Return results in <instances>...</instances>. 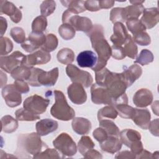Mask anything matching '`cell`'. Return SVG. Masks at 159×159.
<instances>
[{
    "label": "cell",
    "mask_w": 159,
    "mask_h": 159,
    "mask_svg": "<svg viewBox=\"0 0 159 159\" xmlns=\"http://www.w3.org/2000/svg\"><path fill=\"white\" fill-rule=\"evenodd\" d=\"M1 94L7 106L10 107H16L22 102L20 93L17 90L14 84L4 86L2 88Z\"/></svg>",
    "instance_id": "10"
},
{
    "label": "cell",
    "mask_w": 159,
    "mask_h": 159,
    "mask_svg": "<svg viewBox=\"0 0 159 159\" xmlns=\"http://www.w3.org/2000/svg\"><path fill=\"white\" fill-rule=\"evenodd\" d=\"M40 13L42 16L47 17L51 15L55 10L56 2L53 0L44 1L40 5Z\"/></svg>",
    "instance_id": "45"
},
{
    "label": "cell",
    "mask_w": 159,
    "mask_h": 159,
    "mask_svg": "<svg viewBox=\"0 0 159 159\" xmlns=\"http://www.w3.org/2000/svg\"><path fill=\"white\" fill-rule=\"evenodd\" d=\"M124 50L125 55L132 59H134L138 53L137 46L133 40L132 37L130 35H129L124 43Z\"/></svg>",
    "instance_id": "37"
},
{
    "label": "cell",
    "mask_w": 159,
    "mask_h": 159,
    "mask_svg": "<svg viewBox=\"0 0 159 159\" xmlns=\"http://www.w3.org/2000/svg\"><path fill=\"white\" fill-rule=\"evenodd\" d=\"M15 115L16 119L20 121H34L40 119L39 115L35 114L24 108L17 109L15 112Z\"/></svg>",
    "instance_id": "36"
},
{
    "label": "cell",
    "mask_w": 159,
    "mask_h": 159,
    "mask_svg": "<svg viewBox=\"0 0 159 159\" xmlns=\"http://www.w3.org/2000/svg\"><path fill=\"white\" fill-rule=\"evenodd\" d=\"M58 44V40L57 36L53 34H48L46 35L45 42L40 48L47 53H50L57 48Z\"/></svg>",
    "instance_id": "39"
},
{
    "label": "cell",
    "mask_w": 159,
    "mask_h": 159,
    "mask_svg": "<svg viewBox=\"0 0 159 159\" xmlns=\"http://www.w3.org/2000/svg\"><path fill=\"white\" fill-rule=\"evenodd\" d=\"M104 87L108 90L112 98V100L124 94L127 88L122 78L121 73L111 71L107 76Z\"/></svg>",
    "instance_id": "5"
},
{
    "label": "cell",
    "mask_w": 159,
    "mask_h": 159,
    "mask_svg": "<svg viewBox=\"0 0 159 159\" xmlns=\"http://www.w3.org/2000/svg\"><path fill=\"white\" fill-rule=\"evenodd\" d=\"M144 7L142 4L130 5L124 8L125 16L126 20L130 19H138L142 14Z\"/></svg>",
    "instance_id": "33"
},
{
    "label": "cell",
    "mask_w": 159,
    "mask_h": 159,
    "mask_svg": "<svg viewBox=\"0 0 159 159\" xmlns=\"http://www.w3.org/2000/svg\"><path fill=\"white\" fill-rule=\"evenodd\" d=\"M153 60L154 56L152 52L148 49H143L134 61V63L144 66L152 63Z\"/></svg>",
    "instance_id": "40"
},
{
    "label": "cell",
    "mask_w": 159,
    "mask_h": 159,
    "mask_svg": "<svg viewBox=\"0 0 159 159\" xmlns=\"http://www.w3.org/2000/svg\"><path fill=\"white\" fill-rule=\"evenodd\" d=\"M158 123L159 120L158 119H155L152 120L150 122V125L148 126L149 130L152 133V134L154 136L158 137Z\"/></svg>",
    "instance_id": "55"
},
{
    "label": "cell",
    "mask_w": 159,
    "mask_h": 159,
    "mask_svg": "<svg viewBox=\"0 0 159 159\" xmlns=\"http://www.w3.org/2000/svg\"><path fill=\"white\" fill-rule=\"evenodd\" d=\"M122 142L117 137L108 136L103 142L99 143L101 149L107 153H114L119 151L122 147Z\"/></svg>",
    "instance_id": "24"
},
{
    "label": "cell",
    "mask_w": 159,
    "mask_h": 159,
    "mask_svg": "<svg viewBox=\"0 0 159 159\" xmlns=\"http://www.w3.org/2000/svg\"><path fill=\"white\" fill-rule=\"evenodd\" d=\"M63 24H68L75 30L81 31L87 34L93 28V25L90 19L86 17L79 16L69 9L66 10L62 14Z\"/></svg>",
    "instance_id": "4"
},
{
    "label": "cell",
    "mask_w": 159,
    "mask_h": 159,
    "mask_svg": "<svg viewBox=\"0 0 159 159\" xmlns=\"http://www.w3.org/2000/svg\"><path fill=\"white\" fill-rule=\"evenodd\" d=\"M135 158H153V153L143 149L141 153L136 156Z\"/></svg>",
    "instance_id": "60"
},
{
    "label": "cell",
    "mask_w": 159,
    "mask_h": 159,
    "mask_svg": "<svg viewBox=\"0 0 159 159\" xmlns=\"http://www.w3.org/2000/svg\"><path fill=\"white\" fill-rule=\"evenodd\" d=\"M116 158H127V159H132L135 158V156L131 153L130 151L124 150L120 152H119L116 156Z\"/></svg>",
    "instance_id": "57"
},
{
    "label": "cell",
    "mask_w": 159,
    "mask_h": 159,
    "mask_svg": "<svg viewBox=\"0 0 159 159\" xmlns=\"http://www.w3.org/2000/svg\"><path fill=\"white\" fill-rule=\"evenodd\" d=\"M13 49V43L6 37H0V55L3 56L9 53Z\"/></svg>",
    "instance_id": "47"
},
{
    "label": "cell",
    "mask_w": 159,
    "mask_h": 159,
    "mask_svg": "<svg viewBox=\"0 0 159 159\" xmlns=\"http://www.w3.org/2000/svg\"><path fill=\"white\" fill-rule=\"evenodd\" d=\"M59 75L58 68L56 67L48 71L42 70L37 76V82L40 86H52L56 83Z\"/></svg>",
    "instance_id": "19"
},
{
    "label": "cell",
    "mask_w": 159,
    "mask_h": 159,
    "mask_svg": "<svg viewBox=\"0 0 159 159\" xmlns=\"http://www.w3.org/2000/svg\"><path fill=\"white\" fill-rule=\"evenodd\" d=\"M10 35L12 39L17 43H22L25 42V33L24 29L19 27H15L11 29Z\"/></svg>",
    "instance_id": "46"
},
{
    "label": "cell",
    "mask_w": 159,
    "mask_h": 159,
    "mask_svg": "<svg viewBox=\"0 0 159 159\" xmlns=\"http://www.w3.org/2000/svg\"><path fill=\"white\" fill-rule=\"evenodd\" d=\"M97 56L91 50L80 52L76 58L78 65L81 68H93L97 62Z\"/></svg>",
    "instance_id": "23"
},
{
    "label": "cell",
    "mask_w": 159,
    "mask_h": 159,
    "mask_svg": "<svg viewBox=\"0 0 159 159\" xmlns=\"http://www.w3.org/2000/svg\"><path fill=\"white\" fill-rule=\"evenodd\" d=\"M42 70L38 68L31 67V75L30 78L27 81V83L34 87H39V84L37 82V76Z\"/></svg>",
    "instance_id": "50"
},
{
    "label": "cell",
    "mask_w": 159,
    "mask_h": 159,
    "mask_svg": "<svg viewBox=\"0 0 159 159\" xmlns=\"http://www.w3.org/2000/svg\"><path fill=\"white\" fill-rule=\"evenodd\" d=\"M153 158H158V152L157 151L153 153Z\"/></svg>",
    "instance_id": "64"
},
{
    "label": "cell",
    "mask_w": 159,
    "mask_h": 159,
    "mask_svg": "<svg viewBox=\"0 0 159 159\" xmlns=\"http://www.w3.org/2000/svg\"><path fill=\"white\" fill-rule=\"evenodd\" d=\"M0 13L10 17L14 23H19L22 19V12L12 2L6 0L0 1Z\"/></svg>",
    "instance_id": "14"
},
{
    "label": "cell",
    "mask_w": 159,
    "mask_h": 159,
    "mask_svg": "<svg viewBox=\"0 0 159 159\" xmlns=\"http://www.w3.org/2000/svg\"><path fill=\"white\" fill-rule=\"evenodd\" d=\"M119 137H120L122 143L129 148L133 143L137 140H140L141 139L140 134L138 131L132 129L122 130L119 133Z\"/></svg>",
    "instance_id": "26"
},
{
    "label": "cell",
    "mask_w": 159,
    "mask_h": 159,
    "mask_svg": "<svg viewBox=\"0 0 159 159\" xmlns=\"http://www.w3.org/2000/svg\"><path fill=\"white\" fill-rule=\"evenodd\" d=\"M86 34L90 39L93 48L98 55L96 63L91 68L96 72L102 70L107 65L111 57V47L104 37V28L101 25L95 24Z\"/></svg>",
    "instance_id": "1"
},
{
    "label": "cell",
    "mask_w": 159,
    "mask_h": 159,
    "mask_svg": "<svg viewBox=\"0 0 159 159\" xmlns=\"http://www.w3.org/2000/svg\"><path fill=\"white\" fill-rule=\"evenodd\" d=\"M110 20L113 23L126 21L124 7H114L110 12Z\"/></svg>",
    "instance_id": "43"
},
{
    "label": "cell",
    "mask_w": 159,
    "mask_h": 159,
    "mask_svg": "<svg viewBox=\"0 0 159 159\" xmlns=\"http://www.w3.org/2000/svg\"><path fill=\"white\" fill-rule=\"evenodd\" d=\"M125 22L128 30L133 34V35L144 32L146 30L145 25L139 19H130Z\"/></svg>",
    "instance_id": "35"
},
{
    "label": "cell",
    "mask_w": 159,
    "mask_h": 159,
    "mask_svg": "<svg viewBox=\"0 0 159 159\" xmlns=\"http://www.w3.org/2000/svg\"><path fill=\"white\" fill-rule=\"evenodd\" d=\"M26 56L19 51H15L7 56H1L0 66L2 70L11 73L16 68L24 65Z\"/></svg>",
    "instance_id": "9"
},
{
    "label": "cell",
    "mask_w": 159,
    "mask_h": 159,
    "mask_svg": "<svg viewBox=\"0 0 159 159\" xmlns=\"http://www.w3.org/2000/svg\"><path fill=\"white\" fill-rule=\"evenodd\" d=\"M31 73V67L20 65L16 68L11 73V75L16 80L27 81L30 77Z\"/></svg>",
    "instance_id": "28"
},
{
    "label": "cell",
    "mask_w": 159,
    "mask_h": 159,
    "mask_svg": "<svg viewBox=\"0 0 159 159\" xmlns=\"http://www.w3.org/2000/svg\"><path fill=\"white\" fill-rule=\"evenodd\" d=\"M53 93L55 102L50 109L51 115L60 120L68 121L73 119L75 117V112L68 105L63 92L59 90H55Z\"/></svg>",
    "instance_id": "3"
},
{
    "label": "cell",
    "mask_w": 159,
    "mask_h": 159,
    "mask_svg": "<svg viewBox=\"0 0 159 159\" xmlns=\"http://www.w3.org/2000/svg\"><path fill=\"white\" fill-rule=\"evenodd\" d=\"M14 84L17 90L20 93H27L29 91L28 83L24 80H15Z\"/></svg>",
    "instance_id": "53"
},
{
    "label": "cell",
    "mask_w": 159,
    "mask_h": 159,
    "mask_svg": "<svg viewBox=\"0 0 159 159\" xmlns=\"http://www.w3.org/2000/svg\"><path fill=\"white\" fill-rule=\"evenodd\" d=\"M153 94L150 90L141 88L137 91L133 96V102L138 107H145L152 104Z\"/></svg>",
    "instance_id": "17"
},
{
    "label": "cell",
    "mask_w": 159,
    "mask_h": 159,
    "mask_svg": "<svg viewBox=\"0 0 159 159\" xmlns=\"http://www.w3.org/2000/svg\"><path fill=\"white\" fill-rule=\"evenodd\" d=\"M132 39L135 43L141 46H147L151 43L150 35L145 31L133 35Z\"/></svg>",
    "instance_id": "48"
},
{
    "label": "cell",
    "mask_w": 159,
    "mask_h": 159,
    "mask_svg": "<svg viewBox=\"0 0 159 159\" xmlns=\"http://www.w3.org/2000/svg\"><path fill=\"white\" fill-rule=\"evenodd\" d=\"M84 7L86 10L91 12L98 11L101 9L99 1L97 0H88L84 1Z\"/></svg>",
    "instance_id": "52"
},
{
    "label": "cell",
    "mask_w": 159,
    "mask_h": 159,
    "mask_svg": "<svg viewBox=\"0 0 159 159\" xmlns=\"http://www.w3.org/2000/svg\"><path fill=\"white\" fill-rule=\"evenodd\" d=\"M99 127L106 130L108 136H115L119 137V129L116 124L109 119L99 120Z\"/></svg>",
    "instance_id": "30"
},
{
    "label": "cell",
    "mask_w": 159,
    "mask_h": 159,
    "mask_svg": "<svg viewBox=\"0 0 159 159\" xmlns=\"http://www.w3.org/2000/svg\"><path fill=\"white\" fill-rule=\"evenodd\" d=\"M65 156L60 155L57 149L48 148L32 157L33 158H63Z\"/></svg>",
    "instance_id": "44"
},
{
    "label": "cell",
    "mask_w": 159,
    "mask_h": 159,
    "mask_svg": "<svg viewBox=\"0 0 159 159\" xmlns=\"http://www.w3.org/2000/svg\"><path fill=\"white\" fill-rule=\"evenodd\" d=\"M61 3L63 6L66 7L76 14L83 12L86 11L84 7V1H76V0H70V1H61Z\"/></svg>",
    "instance_id": "29"
},
{
    "label": "cell",
    "mask_w": 159,
    "mask_h": 159,
    "mask_svg": "<svg viewBox=\"0 0 159 159\" xmlns=\"http://www.w3.org/2000/svg\"><path fill=\"white\" fill-rule=\"evenodd\" d=\"M115 1L111 0H102L99 1V4L101 9H109L113 6Z\"/></svg>",
    "instance_id": "58"
},
{
    "label": "cell",
    "mask_w": 159,
    "mask_h": 159,
    "mask_svg": "<svg viewBox=\"0 0 159 159\" xmlns=\"http://www.w3.org/2000/svg\"><path fill=\"white\" fill-rule=\"evenodd\" d=\"M83 157L86 158H102V154L93 148L88 150Z\"/></svg>",
    "instance_id": "56"
},
{
    "label": "cell",
    "mask_w": 159,
    "mask_h": 159,
    "mask_svg": "<svg viewBox=\"0 0 159 159\" xmlns=\"http://www.w3.org/2000/svg\"><path fill=\"white\" fill-rule=\"evenodd\" d=\"M130 148L131 153L135 156V157H136L137 155L141 153L143 149V147L142 142L140 140H137L130 145Z\"/></svg>",
    "instance_id": "54"
},
{
    "label": "cell",
    "mask_w": 159,
    "mask_h": 159,
    "mask_svg": "<svg viewBox=\"0 0 159 159\" xmlns=\"http://www.w3.org/2000/svg\"><path fill=\"white\" fill-rule=\"evenodd\" d=\"M113 107L116 109L118 115L124 119H132L135 112V108L128 105V104H118Z\"/></svg>",
    "instance_id": "34"
},
{
    "label": "cell",
    "mask_w": 159,
    "mask_h": 159,
    "mask_svg": "<svg viewBox=\"0 0 159 159\" xmlns=\"http://www.w3.org/2000/svg\"><path fill=\"white\" fill-rule=\"evenodd\" d=\"M66 73L73 83H78L85 88L92 85L93 78L91 74L84 70H81L76 66L69 64L66 67Z\"/></svg>",
    "instance_id": "7"
},
{
    "label": "cell",
    "mask_w": 159,
    "mask_h": 159,
    "mask_svg": "<svg viewBox=\"0 0 159 159\" xmlns=\"http://www.w3.org/2000/svg\"><path fill=\"white\" fill-rule=\"evenodd\" d=\"M58 61L63 65L71 64L75 60V53L73 51L69 48H63L61 49L57 55Z\"/></svg>",
    "instance_id": "31"
},
{
    "label": "cell",
    "mask_w": 159,
    "mask_h": 159,
    "mask_svg": "<svg viewBox=\"0 0 159 159\" xmlns=\"http://www.w3.org/2000/svg\"><path fill=\"white\" fill-rule=\"evenodd\" d=\"M91 98L92 102L96 104L111 105L112 102V98L108 90L96 83L91 85Z\"/></svg>",
    "instance_id": "11"
},
{
    "label": "cell",
    "mask_w": 159,
    "mask_h": 159,
    "mask_svg": "<svg viewBox=\"0 0 159 159\" xmlns=\"http://www.w3.org/2000/svg\"><path fill=\"white\" fill-rule=\"evenodd\" d=\"M118 114L114 107L111 105L104 106L100 109L98 112V120L103 119H114Z\"/></svg>",
    "instance_id": "32"
},
{
    "label": "cell",
    "mask_w": 159,
    "mask_h": 159,
    "mask_svg": "<svg viewBox=\"0 0 159 159\" xmlns=\"http://www.w3.org/2000/svg\"><path fill=\"white\" fill-rule=\"evenodd\" d=\"M0 22H1V37H3V35L6 32L7 27V23L6 19L2 16L0 17Z\"/></svg>",
    "instance_id": "59"
},
{
    "label": "cell",
    "mask_w": 159,
    "mask_h": 159,
    "mask_svg": "<svg viewBox=\"0 0 159 159\" xmlns=\"http://www.w3.org/2000/svg\"><path fill=\"white\" fill-rule=\"evenodd\" d=\"M143 16L140 21L145 25L146 29L154 27L159 21V12L157 7H150L144 9Z\"/></svg>",
    "instance_id": "18"
},
{
    "label": "cell",
    "mask_w": 159,
    "mask_h": 159,
    "mask_svg": "<svg viewBox=\"0 0 159 159\" xmlns=\"http://www.w3.org/2000/svg\"><path fill=\"white\" fill-rule=\"evenodd\" d=\"M58 127L57 121L51 119H43L36 123L35 129L37 133L40 136L47 135L55 131Z\"/></svg>",
    "instance_id": "22"
},
{
    "label": "cell",
    "mask_w": 159,
    "mask_h": 159,
    "mask_svg": "<svg viewBox=\"0 0 159 159\" xmlns=\"http://www.w3.org/2000/svg\"><path fill=\"white\" fill-rule=\"evenodd\" d=\"M71 126L73 131L79 135L88 134L91 129V122L84 117H74Z\"/></svg>",
    "instance_id": "25"
},
{
    "label": "cell",
    "mask_w": 159,
    "mask_h": 159,
    "mask_svg": "<svg viewBox=\"0 0 159 159\" xmlns=\"http://www.w3.org/2000/svg\"><path fill=\"white\" fill-rule=\"evenodd\" d=\"M145 1H130V2L132 4V5H139V4H142Z\"/></svg>",
    "instance_id": "63"
},
{
    "label": "cell",
    "mask_w": 159,
    "mask_h": 159,
    "mask_svg": "<svg viewBox=\"0 0 159 159\" xmlns=\"http://www.w3.org/2000/svg\"><path fill=\"white\" fill-rule=\"evenodd\" d=\"M17 144L15 153L20 158H29V155L34 156L48 148L41 140L40 135L35 132L20 134L17 138Z\"/></svg>",
    "instance_id": "2"
},
{
    "label": "cell",
    "mask_w": 159,
    "mask_h": 159,
    "mask_svg": "<svg viewBox=\"0 0 159 159\" xmlns=\"http://www.w3.org/2000/svg\"><path fill=\"white\" fill-rule=\"evenodd\" d=\"M67 93L70 101L75 104L80 105L87 100V94L84 86L80 83H73L67 88Z\"/></svg>",
    "instance_id": "13"
},
{
    "label": "cell",
    "mask_w": 159,
    "mask_h": 159,
    "mask_svg": "<svg viewBox=\"0 0 159 159\" xmlns=\"http://www.w3.org/2000/svg\"><path fill=\"white\" fill-rule=\"evenodd\" d=\"M51 55L42 50H39L26 56L24 65L32 67L36 65H43L50 61Z\"/></svg>",
    "instance_id": "15"
},
{
    "label": "cell",
    "mask_w": 159,
    "mask_h": 159,
    "mask_svg": "<svg viewBox=\"0 0 159 159\" xmlns=\"http://www.w3.org/2000/svg\"><path fill=\"white\" fill-rule=\"evenodd\" d=\"M1 73V88H2L4 86H5V84H6L7 82V76L6 74H4L2 70H1L0 71Z\"/></svg>",
    "instance_id": "61"
},
{
    "label": "cell",
    "mask_w": 159,
    "mask_h": 159,
    "mask_svg": "<svg viewBox=\"0 0 159 159\" xmlns=\"http://www.w3.org/2000/svg\"><path fill=\"white\" fill-rule=\"evenodd\" d=\"M53 145L65 157H73L77 152V147L75 141L71 136L65 132L61 133L53 141Z\"/></svg>",
    "instance_id": "6"
},
{
    "label": "cell",
    "mask_w": 159,
    "mask_h": 159,
    "mask_svg": "<svg viewBox=\"0 0 159 159\" xmlns=\"http://www.w3.org/2000/svg\"><path fill=\"white\" fill-rule=\"evenodd\" d=\"M151 114L147 109L135 108V112L132 119L137 126L144 130L148 129Z\"/></svg>",
    "instance_id": "21"
},
{
    "label": "cell",
    "mask_w": 159,
    "mask_h": 159,
    "mask_svg": "<svg viewBox=\"0 0 159 159\" xmlns=\"http://www.w3.org/2000/svg\"><path fill=\"white\" fill-rule=\"evenodd\" d=\"M47 19L46 17L39 16L35 17L32 23V32H43L47 27Z\"/></svg>",
    "instance_id": "42"
},
{
    "label": "cell",
    "mask_w": 159,
    "mask_h": 159,
    "mask_svg": "<svg viewBox=\"0 0 159 159\" xmlns=\"http://www.w3.org/2000/svg\"><path fill=\"white\" fill-rule=\"evenodd\" d=\"M129 34L125 27L121 22H116L113 26V34L111 36L110 40L114 45L122 46L128 38Z\"/></svg>",
    "instance_id": "16"
},
{
    "label": "cell",
    "mask_w": 159,
    "mask_h": 159,
    "mask_svg": "<svg viewBox=\"0 0 159 159\" xmlns=\"http://www.w3.org/2000/svg\"><path fill=\"white\" fill-rule=\"evenodd\" d=\"M58 34L62 39L66 40L72 39L76 34L75 29L68 24H62L58 28Z\"/></svg>",
    "instance_id": "41"
},
{
    "label": "cell",
    "mask_w": 159,
    "mask_h": 159,
    "mask_svg": "<svg viewBox=\"0 0 159 159\" xmlns=\"http://www.w3.org/2000/svg\"><path fill=\"white\" fill-rule=\"evenodd\" d=\"M95 146L94 143L88 136H82L78 143V149L79 152L84 156L89 150L93 149Z\"/></svg>",
    "instance_id": "38"
},
{
    "label": "cell",
    "mask_w": 159,
    "mask_h": 159,
    "mask_svg": "<svg viewBox=\"0 0 159 159\" xmlns=\"http://www.w3.org/2000/svg\"><path fill=\"white\" fill-rule=\"evenodd\" d=\"M93 135L94 138L99 143L104 141L108 137V135L106 130L100 127L96 128L93 131Z\"/></svg>",
    "instance_id": "51"
},
{
    "label": "cell",
    "mask_w": 159,
    "mask_h": 159,
    "mask_svg": "<svg viewBox=\"0 0 159 159\" xmlns=\"http://www.w3.org/2000/svg\"><path fill=\"white\" fill-rule=\"evenodd\" d=\"M50 103V100L34 94L27 98L23 103V107L32 113L39 115L45 112Z\"/></svg>",
    "instance_id": "8"
},
{
    "label": "cell",
    "mask_w": 159,
    "mask_h": 159,
    "mask_svg": "<svg viewBox=\"0 0 159 159\" xmlns=\"http://www.w3.org/2000/svg\"><path fill=\"white\" fill-rule=\"evenodd\" d=\"M46 40V35L43 32H32L28 38L21 44L22 48L27 52L31 53L41 48Z\"/></svg>",
    "instance_id": "12"
},
{
    "label": "cell",
    "mask_w": 159,
    "mask_h": 159,
    "mask_svg": "<svg viewBox=\"0 0 159 159\" xmlns=\"http://www.w3.org/2000/svg\"><path fill=\"white\" fill-rule=\"evenodd\" d=\"M158 101H155L154 102H153L152 105V111L153 112L157 115V116H158Z\"/></svg>",
    "instance_id": "62"
},
{
    "label": "cell",
    "mask_w": 159,
    "mask_h": 159,
    "mask_svg": "<svg viewBox=\"0 0 159 159\" xmlns=\"http://www.w3.org/2000/svg\"><path fill=\"white\" fill-rule=\"evenodd\" d=\"M1 130L4 133L11 134L18 128V122L11 116L6 115L1 118Z\"/></svg>",
    "instance_id": "27"
},
{
    "label": "cell",
    "mask_w": 159,
    "mask_h": 159,
    "mask_svg": "<svg viewBox=\"0 0 159 159\" xmlns=\"http://www.w3.org/2000/svg\"><path fill=\"white\" fill-rule=\"evenodd\" d=\"M111 56L116 60H122L126 57L124 48L122 46L113 45L111 47Z\"/></svg>",
    "instance_id": "49"
},
{
    "label": "cell",
    "mask_w": 159,
    "mask_h": 159,
    "mask_svg": "<svg viewBox=\"0 0 159 159\" xmlns=\"http://www.w3.org/2000/svg\"><path fill=\"white\" fill-rule=\"evenodd\" d=\"M120 73L124 83L127 87L129 88L140 77L142 73V69L139 65L134 64Z\"/></svg>",
    "instance_id": "20"
}]
</instances>
